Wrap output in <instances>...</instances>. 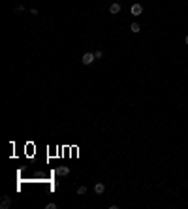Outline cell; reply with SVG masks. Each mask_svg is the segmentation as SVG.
Segmentation results:
<instances>
[{
    "mask_svg": "<svg viewBox=\"0 0 188 209\" xmlns=\"http://www.w3.org/2000/svg\"><path fill=\"white\" fill-rule=\"evenodd\" d=\"M94 60H96V59H94V53H85L83 57H81V62L85 64V66H90Z\"/></svg>",
    "mask_w": 188,
    "mask_h": 209,
    "instance_id": "obj_1",
    "label": "cell"
},
{
    "mask_svg": "<svg viewBox=\"0 0 188 209\" xmlns=\"http://www.w3.org/2000/svg\"><path fill=\"white\" fill-rule=\"evenodd\" d=\"M55 173H57V175H60V177H64V175H68V173H70V168H68V166H58V168L55 170Z\"/></svg>",
    "mask_w": 188,
    "mask_h": 209,
    "instance_id": "obj_2",
    "label": "cell"
},
{
    "mask_svg": "<svg viewBox=\"0 0 188 209\" xmlns=\"http://www.w3.org/2000/svg\"><path fill=\"white\" fill-rule=\"evenodd\" d=\"M143 13V6L141 4H132V15H141Z\"/></svg>",
    "mask_w": 188,
    "mask_h": 209,
    "instance_id": "obj_3",
    "label": "cell"
},
{
    "mask_svg": "<svg viewBox=\"0 0 188 209\" xmlns=\"http://www.w3.org/2000/svg\"><path fill=\"white\" fill-rule=\"evenodd\" d=\"M9 205H11V200H9V196H4V198H2V202H0V209H8Z\"/></svg>",
    "mask_w": 188,
    "mask_h": 209,
    "instance_id": "obj_4",
    "label": "cell"
},
{
    "mask_svg": "<svg viewBox=\"0 0 188 209\" xmlns=\"http://www.w3.org/2000/svg\"><path fill=\"white\" fill-rule=\"evenodd\" d=\"M94 192H96V194H103V192H105V185H103V183H96V185H94Z\"/></svg>",
    "mask_w": 188,
    "mask_h": 209,
    "instance_id": "obj_5",
    "label": "cell"
},
{
    "mask_svg": "<svg viewBox=\"0 0 188 209\" xmlns=\"http://www.w3.org/2000/svg\"><path fill=\"white\" fill-rule=\"evenodd\" d=\"M109 11H111L113 15H117L119 11H121V4H119V2H113V4L109 6Z\"/></svg>",
    "mask_w": 188,
    "mask_h": 209,
    "instance_id": "obj_6",
    "label": "cell"
},
{
    "mask_svg": "<svg viewBox=\"0 0 188 209\" xmlns=\"http://www.w3.org/2000/svg\"><path fill=\"white\" fill-rule=\"evenodd\" d=\"M130 30H132V32H134V34H137V32H139V30H141V27H139V25H137V23H132V27H130Z\"/></svg>",
    "mask_w": 188,
    "mask_h": 209,
    "instance_id": "obj_7",
    "label": "cell"
},
{
    "mask_svg": "<svg viewBox=\"0 0 188 209\" xmlns=\"http://www.w3.org/2000/svg\"><path fill=\"white\" fill-rule=\"evenodd\" d=\"M77 194H79V196L87 194V186H79V188H77Z\"/></svg>",
    "mask_w": 188,
    "mask_h": 209,
    "instance_id": "obj_8",
    "label": "cell"
},
{
    "mask_svg": "<svg viewBox=\"0 0 188 209\" xmlns=\"http://www.w3.org/2000/svg\"><path fill=\"white\" fill-rule=\"evenodd\" d=\"M103 57V51H94V59H102Z\"/></svg>",
    "mask_w": 188,
    "mask_h": 209,
    "instance_id": "obj_9",
    "label": "cell"
},
{
    "mask_svg": "<svg viewBox=\"0 0 188 209\" xmlns=\"http://www.w3.org/2000/svg\"><path fill=\"white\" fill-rule=\"evenodd\" d=\"M55 207H57V204H47L45 205V209H55Z\"/></svg>",
    "mask_w": 188,
    "mask_h": 209,
    "instance_id": "obj_10",
    "label": "cell"
},
{
    "mask_svg": "<svg viewBox=\"0 0 188 209\" xmlns=\"http://www.w3.org/2000/svg\"><path fill=\"white\" fill-rule=\"evenodd\" d=\"M184 41H186V45H188V36H186V38H184Z\"/></svg>",
    "mask_w": 188,
    "mask_h": 209,
    "instance_id": "obj_11",
    "label": "cell"
}]
</instances>
